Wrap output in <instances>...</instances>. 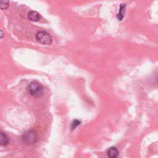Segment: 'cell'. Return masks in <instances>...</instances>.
<instances>
[{
  "instance_id": "7",
  "label": "cell",
  "mask_w": 158,
  "mask_h": 158,
  "mask_svg": "<svg viewBox=\"0 0 158 158\" xmlns=\"http://www.w3.org/2000/svg\"><path fill=\"white\" fill-rule=\"evenodd\" d=\"M9 143L8 136L3 132L0 131V145L4 146Z\"/></svg>"
},
{
  "instance_id": "4",
  "label": "cell",
  "mask_w": 158,
  "mask_h": 158,
  "mask_svg": "<svg viewBox=\"0 0 158 158\" xmlns=\"http://www.w3.org/2000/svg\"><path fill=\"white\" fill-rule=\"evenodd\" d=\"M27 18L31 21L37 22L41 18V16L38 12L34 11V10H31V11L28 12V13L27 14Z\"/></svg>"
},
{
  "instance_id": "2",
  "label": "cell",
  "mask_w": 158,
  "mask_h": 158,
  "mask_svg": "<svg viewBox=\"0 0 158 158\" xmlns=\"http://www.w3.org/2000/svg\"><path fill=\"white\" fill-rule=\"evenodd\" d=\"M22 139L24 143L28 145H32L38 141V136L35 131L30 130L25 131L23 134Z\"/></svg>"
},
{
  "instance_id": "8",
  "label": "cell",
  "mask_w": 158,
  "mask_h": 158,
  "mask_svg": "<svg viewBox=\"0 0 158 158\" xmlns=\"http://www.w3.org/2000/svg\"><path fill=\"white\" fill-rule=\"evenodd\" d=\"M9 0H0V9L2 10H6L9 7Z\"/></svg>"
},
{
  "instance_id": "9",
  "label": "cell",
  "mask_w": 158,
  "mask_h": 158,
  "mask_svg": "<svg viewBox=\"0 0 158 158\" xmlns=\"http://www.w3.org/2000/svg\"><path fill=\"white\" fill-rule=\"evenodd\" d=\"M80 123H81V122L80 121H79L78 120H74L73 122H72V124H71V129L73 130H74V129H75V128L76 127H77L79 125H80Z\"/></svg>"
},
{
  "instance_id": "5",
  "label": "cell",
  "mask_w": 158,
  "mask_h": 158,
  "mask_svg": "<svg viewBox=\"0 0 158 158\" xmlns=\"http://www.w3.org/2000/svg\"><path fill=\"white\" fill-rule=\"evenodd\" d=\"M107 155L110 158L117 157L118 155V151L115 147H110L107 151Z\"/></svg>"
},
{
  "instance_id": "10",
  "label": "cell",
  "mask_w": 158,
  "mask_h": 158,
  "mask_svg": "<svg viewBox=\"0 0 158 158\" xmlns=\"http://www.w3.org/2000/svg\"><path fill=\"white\" fill-rule=\"evenodd\" d=\"M4 36V33H3V32H2V30H0V38H2Z\"/></svg>"
},
{
  "instance_id": "6",
  "label": "cell",
  "mask_w": 158,
  "mask_h": 158,
  "mask_svg": "<svg viewBox=\"0 0 158 158\" xmlns=\"http://www.w3.org/2000/svg\"><path fill=\"white\" fill-rule=\"evenodd\" d=\"M125 7H126V5L125 4H121L120 6V10H119V12L118 13L117 17L119 20H122V19L124 17L125 15Z\"/></svg>"
},
{
  "instance_id": "1",
  "label": "cell",
  "mask_w": 158,
  "mask_h": 158,
  "mask_svg": "<svg viewBox=\"0 0 158 158\" xmlns=\"http://www.w3.org/2000/svg\"><path fill=\"white\" fill-rule=\"evenodd\" d=\"M28 91L30 95L33 97L40 98L43 94V88L38 82H31L27 88Z\"/></svg>"
},
{
  "instance_id": "3",
  "label": "cell",
  "mask_w": 158,
  "mask_h": 158,
  "mask_svg": "<svg viewBox=\"0 0 158 158\" xmlns=\"http://www.w3.org/2000/svg\"><path fill=\"white\" fill-rule=\"evenodd\" d=\"M36 40L40 44L44 45H49L52 42L51 36L46 31H40L36 34Z\"/></svg>"
}]
</instances>
